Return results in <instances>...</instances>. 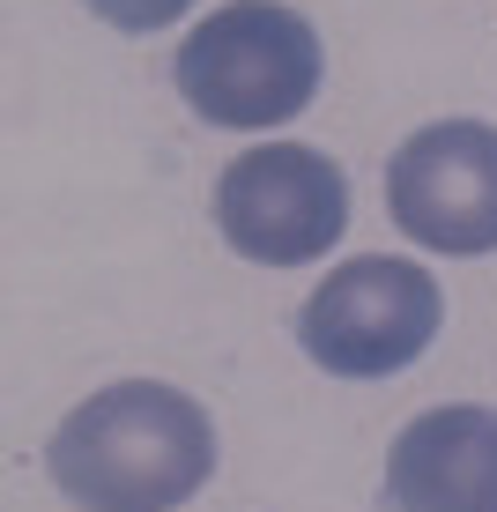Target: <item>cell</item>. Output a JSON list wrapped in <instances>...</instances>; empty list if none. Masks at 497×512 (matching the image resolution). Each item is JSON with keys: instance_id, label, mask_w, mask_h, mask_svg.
<instances>
[{"instance_id": "6", "label": "cell", "mask_w": 497, "mask_h": 512, "mask_svg": "<svg viewBox=\"0 0 497 512\" xmlns=\"http://www.w3.org/2000/svg\"><path fill=\"white\" fill-rule=\"evenodd\" d=\"M394 512H497V409H423L386 453Z\"/></svg>"}, {"instance_id": "4", "label": "cell", "mask_w": 497, "mask_h": 512, "mask_svg": "<svg viewBox=\"0 0 497 512\" xmlns=\"http://www.w3.org/2000/svg\"><path fill=\"white\" fill-rule=\"evenodd\" d=\"M216 231L238 260L260 268L327 260L349 231V179L305 141H253L216 179Z\"/></svg>"}, {"instance_id": "1", "label": "cell", "mask_w": 497, "mask_h": 512, "mask_svg": "<svg viewBox=\"0 0 497 512\" xmlns=\"http://www.w3.org/2000/svg\"><path fill=\"white\" fill-rule=\"evenodd\" d=\"M45 475L82 512H171L216 475V423L164 379H112L67 409Z\"/></svg>"}, {"instance_id": "2", "label": "cell", "mask_w": 497, "mask_h": 512, "mask_svg": "<svg viewBox=\"0 0 497 512\" xmlns=\"http://www.w3.org/2000/svg\"><path fill=\"white\" fill-rule=\"evenodd\" d=\"M319 90V38L282 0H230L179 45V97L223 134H268Z\"/></svg>"}, {"instance_id": "7", "label": "cell", "mask_w": 497, "mask_h": 512, "mask_svg": "<svg viewBox=\"0 0 497 512\" xmlns=\"http://www.w3.org/2000/svg\"><path fill=\"white\" fill-rule=\"evenodd\" d=\"M82 8H97V23H112V30H164L193 0H82Z\"/></svg>"}, {"instance_id": "5", "label": "cell", "mask_w": 497, "mask_h": 512, "mask_svg": "<svg viewBox=\"0 0 497 512\" xmlns=\"http://www.w3.org/2000/svg\"><path fill=\"white\" fill-rule=\"evenodd\" d=\"M386 216L423 253H497V127L438 119V127L408 134L386 156Z\"/></svg>"}, {"instance_id": "3", "label": "cell", "mask_w": 497, "mask_h": 512, "mask_svg": "<svg viewBox=\"0 0 497 512\" xmlns=\"http://www.w3.org/2000/svg\"><path fill=\"white\" fill-rule=\"evenodd\" d=\"M438 320H446V297H438L431 268L394 253H364V260H342L305 297L297 342L334 379H386L431 349Z\"/></svg>"}]
</instances>
